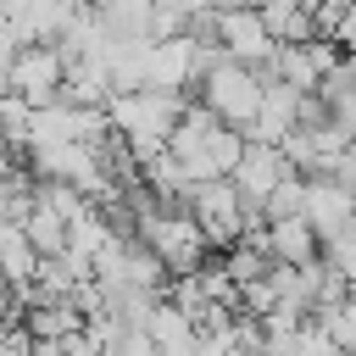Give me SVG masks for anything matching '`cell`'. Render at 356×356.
Listing matches in <instances>:
<instances>
[{
  "instance_id": "6da1fadb",
  "label": "cell",
  "mask_w": 356,
  "mask_h": 356,
  "mask_svg": "<svg viewBox=\"0 0 356 356\" xmlns=\"http://www.w3.org/2000/svg\"><path fill=\"white\" fill-rule=\"evenodd\" d=\"M189 111V95L184 89H128V95H111L106 100V117H111V134L128 145V156L145 167L167 150L172 128L184 122Z\"/></svg>"
},
{
  "instance_id": "7a4b0ae2",
  "label": "cell",
  "mask_w": 356,
  "mask_h": 356,
  "mask_svg": "<svg viewBox=\"0 0 356 356\" xmlns=\"http://www.w3.org/2000/svg\"><path fill=\"white\" fill-rule=\"evenodd\" d=\"M184 211L200 222V234H206L211 250H228V245H239L250 228H261L256 211L245 206V195L234 189V178H206V184H195Z\"/></svg>"
},
{
  "instance_id": "3957f363",
  "label": "cell",
  "mask_w": 356,
  "mask_h": 356,
  "mask_svg": "<svg viewBox=\"0 0 356 356\" xmlns=\"http://www.w3.org/2000/svg\"><path fill=\"white\" fill-rule=\"evenodd\" d=\"M261 89H267V78H261L256 67L234 61L228 50H222L217 67L200 78V100H206L228 128H250V122H256V111H261Z\"/></svg>"
},
{
  "instance_id": "277c9868",
  "label": "cell",
  "mask_w": 356,
  "mask_h": 356,
  "mask_svg": "<svg viewBox=\"0 0 356 356\" xmlns=\"http://www.w3.org/2000/svg\"><path fill=\"white\" fill-rule=\"evenodd\" d=\"M217 44H222L234 61H245V67H256V72H273L278 39L267 33L261 6H234V11H217Z\"/></svg>"
},
{
  "instance_id": "5b68a950",
  "label": "cell",
  "mask_w": 356,
  "mask_h": 356,
  "mask_svg": "<svg viewBox=\"0 0 356 356\" xmlns=\"http://www.w3.org/2000/svg\"><path fill=\"white\" fill-rule=\"evenodd\" d=\"M67 83V56L56 44H22L11 61V95H22L28 106H50Z\"/></svg>"
},
{
  "instance_id": "8992f818",
  "label": "cell",
  "mask_w": 356,
  "mask_h": 356,
  "mask_svg": "<svg viewBox=\"0 0 356 356\" xmlns=\"http://www.w3.org/2000/svg\"><path fill=\"white\" fill-rule=\"evenodd\" d=\"M228 178H234V189L245 195V206L256 211V222H261L267 195H273L284 178H295V161L284 156V145H245V156H239V167H234Z\"/></svg>"
},
{
  "instance_id": "52a82bcc",
  "label": "cell",
  "mask_w": 356,
  "mask_h": 356,
  "mask_svg": "<svg viewBox=\"0 0 356 356\" xmlns=\"http://www.w3.org/2000/svg\"><path fill=\"white\" fill-rule=\"evenodd\" d=\"M300 217L317 228V239H328L356 217V189H345L334 178H306V211Z\"/></svg>"
},
{
  "instance_id": "ba28073f",
  "label": "cell",
  "mask_w": 356,
  "mask_h": 356,
  "mask_svg": "<svg viewBox=\"0 0 356 356\" xmlns=\"http://www.w3.org/2000/svg\"><path fill=\"white\" fill-rule=\"evenodd\" d=\"M261 245L273 250V261H289V267H306V261L323 256V239H317V228H312L306 217H278V222H267V228H261Z\"/></svg>"
},
{
  "instance_id": "9c48e42d",
  "label": "cell",
  "mask_w": 356,
  "mask_h": 356,
  "mask_svg": "<svg viewBox=\"0 0 356 356\" xmlns=\"http://www.w3.org/2000/svg\"><path fill=\"white\" fill-rule=\"evenodd\" d=\"M22 328L33 334V339H72V334H83L89 328V312L67 295V300H33L28 312H22Z\"/></svg>"
},
{
  "instance_id": "30bf717a",
  "label": "cell",
  "mask_w": 356,
  "mask_h": 356,
  "mask_svg": "<svg viewBox=\"0 0 356 356\" xmlns=\"http://www.w3.org/2000/svg\"><path fill=\"white\" fill-rule=\"evenodd\" d=\"M0 273H6V284H17V289H28L33 273H39V250H33V239L22 234V222H11V217H0Z\"/></svg>"
},
{
  "instance_id": "8fae6325",
  "label": "cell",
  "mask_w": 356,
  "mask_h": 356,
  "mask_svg": "<svg viewBox=\"0 0 356 356\" xmlns=\"http://www.w3.org/2000/svg\"><path fill=\"white\" fill-rule=\"evenodd\" d=\"M22 234L33 239L39 256H61V250H67V217L50 211V206H39V200H33V211L22 217Z\"/></svg>"
},
{
  "instance_id": "7c38bea8",
  "label": "cell",
  "mask_w": 356,
  "mask_h": 356,
  "mask_svg": "<svg viewBox=\"0 0 356 356\" xmlns=\"http://www.w3.org/2000/svg\"><path fill=\"white\" fill-rule=\"evenodd\" d=\"M306 211V178L295 172V178H284L273 195H267V206H261V222H278V217H300Z\"/></svg>"
},
{
  "instance_id": "4fadbf2b",
  "label": "cell",
  "mask_w": 356,
  "mask_h": 356,
  "mask_svg": "<svg viewBox=\"0 0 356 356\" xmlns=\"http://www.w3.org/2000/svg\"><path fill=\"white\" fill-rule=\"evenodd\" d=\"M106 356H156V339L145 328H111L106 323Z\"/></svg>"
},
{
  "instance_id": "5bb4252c",
  "label": "cell",
  "mask_w": 356,
  "mask_h": 356,
  "mask_svg": "<svg viewBox=\"0 0 356 356\" xmlns=\"http://www.w3.org/2000/svg\"><path fill=\"white\" fill-rule=\"evenodd\" d=\"M0 172H11V156H6V139H0Z\"/></svg>"
},
{
  "instance_id": "9a60e30c",
  "label": "cell",
  "mask_w": 356,
  "mask_h": 356,
  "mask_svg": "<svg viewBox=\"0 0 356 356\" xmlns=\"http://www.w3.org/2000/svg\"><path fill=\"white\" fill-rule=\"evenodd\" d=\"M61 6H83V0H61Z\"/></svg>"
},
{
  "instance_id": "2e32d148",
  "label": "cell",
  "mask_w": 356,
  "mask_h": 356,
  "mask_svg": "<svg viewBox=\"0 0 356 356\" xmlns=\"http://www.w3.org/2000/svg\"><path fill=\"white\" fill-rule=\"evenodd\" d=\"M350 145H356V139H350Z\"/></svg>"
},
{
  "instance_id": "e0dca14e",
  "label": "cell",
  "mask_w": 356,
  "mask_h": 356,
  "mask_svg": "<svg viewBox=\"0 0 356 356\" xmlns=\"http://www.w3.org/2000/svg\"><path fill=\"white\" fill-rule=\"evenodd\" d=\"M350 356H356V350H350Z\"/></svg>"
}]
</instances>
